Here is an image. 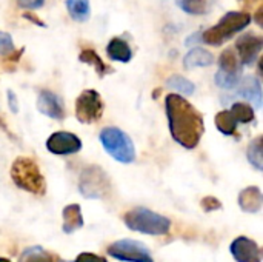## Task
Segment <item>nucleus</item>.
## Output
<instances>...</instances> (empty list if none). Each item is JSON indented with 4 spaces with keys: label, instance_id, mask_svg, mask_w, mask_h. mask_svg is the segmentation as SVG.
Segmentation results:
<instances>
[{
    "label": "nucleus",
    "instance_id": "1",
    "mask_svg": "<svg viewBox=\"0 0 263 262\" xmlns=\"http://www.w3.org/2000/svg\"><path fill=\"white\" fill-rule=\"evenodd\" d=\"M165 110L173 139L183 148L194 150L205 133V120L200 111L177 93L166 94Z\"/></svg>",
    "mask_w": 263,
    "mask_h": 262
},
{
    "label": "nucleus",
    "instance_id": "2",
    "mask_svg": "<svg viewBox=\"0 0 263 262\" xmlns=\"http://www.w3.org/2000/svg\"><path fill=\"white\" fill-rule=\"evenodd\" d=\"M250 23H251V15L248 12L230 11L217 22V25L200 32V39L202 42L211 46H219L223 42L230 40L237 32L243 31Z\"/></svg>",
    "mask_w": 263,
    "mask_h": 262
},
{
    "label": "nucleus",
    "instance_id": "3",
    "mask_svg": "<svg viewBox=\"0 0 263 262\" xmlns=\"http://www.w3.org/2000/svg\"><path fill=\"white\" fill-rule=\"evenodd\" d=\"M11 179L18 188L28 193L37 195V196H43L46 193V181L39 165L31 158L20 156L12 162Z\"/></svg>",
    "mask_w": 263,
    "mask_h": 262
},
{
    "label": "nucleus",
    "instance_id": "4",
    "mask_svg": "<svg viewBox=\"0 0 263 262\" xmlns=\"http://www.w3.org/2000/svg\"><path fill=\"white\" fill-rule=\"evenodd\" d=\"M123 222L133 232L153 235V236L166 235L171 229V221L168 218L153 210H148L145 207H136L128 213H125Z\"/></svg>",
    "mask_w": 263,
    "mask_h": 262
},
{
    "label": "nucleus",
    "instance_id": "5",
    "mask_svg": "<svg viewBox=\"0 0 263 262\" xmlns=\"http://www.w3.org/2000/svg\"><path fill=\"white\" fill-rule=\"evenodd\" d=\"M105 151L120 164H133L136 161V147L131 137L117 127H106L99 134Z\"/></svg>",
    "mask_w": 263,
    "mask_h": 262
},
{
    "label": "nucleus",
    "instance_id": "6",
    "mask_svg": "<svg viewBox=\"0 0 263 262\" xmlns=\"http://www.w3.org/2000/svg\"><path fill=\"white\" fill-rule=\"evenodd\" d=\"M109 188H111L109 179L100 167L89 165L82 171L79 181V190L85 198L100 199L108 195Z\"/></svg>",
    "mask_w": 263,
    "mask_h": 262
},
{
    "label": "nucleus",
    "instance_id": "7",
    "mask_svg": "<svg viewBox=\"0 0 263 262\" xmlns=\"http://www.w3.org/2000/svg\"><path fill=\"white\" fill-rule=\"evenodd\" d=\"M106 253L123 262H154L153 255L146 246L136 239H120L108 246Z\"/></svg>",
    "mask_w": 263,
    "mask_h": 262
},
{
    "label": "nucleus",
    "instance_id": "8",
    "mask_svg": "<svg viewBox=\"0 0 263 262\" xmlns=\"http://www.w3.org/2000/svg\"><path fill=\"white\" fill-rule=\"evenodd\" d=\"M103 100L96 90H85L76 99V117L80 124H94L103 114Z\"/></svg>",
    "mask_w": 263,
    "mask_h": 262
},
{
    "label": "nucleus",
    "instance_id": "9",
    "mask_svg": "<svg viewBox=\"0 0 263 262\" xmlns=\"http://www.w3.org/2000/svg\"><path fill=\"white\" fill-rule=\"evenodd\" d=\"M46 148L49 153L57 156H68L79 153L82 150V141L74 133L55 131L46 141Z\"/></svg>",
    "mask_w": 263,
    "mask_h": 262
},
{
    "label": "nucleus",
    "instance_id": "10",
    "mask_svg": "<svg viewBox=\"0 0 263 262\" xmlns=\"http://www.w3.org/2000/svg\"><path fill=\"white\" fill-rule=\"evenodd\" d=\"M263 48V39L253 32H247L240 36L236 42L237 57L242 65H251L256 62Z\"/></svg>",
    "mask_w": 263,
    "mask_h": 262
},
{
    "label": "nucleus",
    "instance_id": "11",
    "mask_svg": "<svg viewBox=\"0 0 263 262\" xmlns=\"http://www.w3.org/2000/svg\"><path fill=\"white\" fill-rule=\"evenodd\" d=\"M230 252L236 262H262L260 247L247 236L236 238L230 246Z\"/></svg>",
    "mask_w": 263,
    "mask_h": 262
},
{
    "label": "nucleus",
    "instance_id": "12",
    "mask_svg": "<svg viewBox=\"0 0 263 262\" xmlns=\"http://www.w3.org/2000/svg\"><path fill=\"white\" fill-rule=\"evenodd\" d=\"M37 110L55 120L65 119V107L62 99L49 90H42L37 96Z\"/></svg>",
    "mask_w": 263,
    "mask_h": 262
},
{
    "label": "nucleus",
    "instance_id": "13",
    "mask_svg": "<svg viewBox=\"0 0 263 262\" xmlns=\"http://www.w3.org/2000/svg\"><path fill=\"white\" fill-rule=\"evenodd\" d=\"M237 86H239V90H237L239 96H242L243 99L250 100L256 110L262 108V85H260V80L257 77L248 76L242 82H239Z\"/></svg>",
    "mask_w": 263,
    "mask_h": 262
},
{
    "label": "nucleus",
    "instance_id": "14",
    "mask_svg": "<svg viewBox=\"0 0 263 262\" xmlns=\"http://www.w3.org/2000/svg\"><path fill=\"white\" fill-rule=\"evenodd\" d=\"M263 196L259 187H247L239 195V205L247 213H257L262 208Z\"/></svg>",
    "mask_w": 263,
    "mask_h": 262
},
{
    "label": "nucleus",
    "instance_id": "15",
    "mask_svg": "<svg viewBox=\"0 0 263 262\" xmlns=\"http://www.w3.org/2000/svg\"><path fill=\"white\" fill-rule=\"evenodd\" d=\"M214 63V56L203 48H193L183 57V66L186 69L194 68H206Z\"/></svg>",
    "mask_w": 263,
    "mask_h": 262
},
{
    "label": "nucleus",
    "instance_id": "16",
    "mask_svg": "<svg viewBox=\"0 0 263 262\" xmlns=\"http://www.w3.org/2000/svg\"><path fill=\"white\" fill-rule=\"evenodd\" d=\"M106 54L111 60L122 63H128L133 59V49L129 43L120 37H114L109 40V43L106 45Z\"/></svg>",
    "mask_w": 263,
    "mask_h": 262
},
{
    "label": "nucleus",
    "instance_id": "17",
    "mask_svg": "<svg viewBox=\"0 0 263 262\" xmlns=\"http://www.w3.org/2000/svg\"><path fill=\"white\" fill-rule=\"evenodd\" d=\"M18 262H63V259L54 252H49L40 246H32L26 247L20 253Z\"/></svg>",
    "mask_w": 263,
    "mask_h": 262
},
{
    "label": "nucleus",
    "instance_id": "18",
    "mask_svg": "<svg viewBox=\"0 0 263 262\" xmlns=\"http://www.w3.org/2000/svg\"><path fill=\"white\" fill-rule=\"evenodd\" d=\"M63 232L65 233H74L76 230L83 227V216L82 208L79 204H71L63 208Z\"/></svg>",
    "mask_w": 263,
    "mask_h": 262
},
{
    "label": "nucleus",
    "instance_id": "19",
    "mask_svg": "<svg viewBox=\"0 0 263 262\" xmlns=\"http://www.w3.org/2000/svg\"><path fill=\"white\" fill-rule=\"evenodd\" d=\"M79 60H80L82 63H86V65H89V66H94V69H96V73H97L99 77H105V76L114 73V68H111L108 63H105V62L102 60V57H100L94 49H89V48L82 49V53H80V56H79Z\"/></svg>",
    "mask_w": 263,
    "mask_h": 262
},
{
    "label": "nucleus",
    "instance_id": "20",
    "mask_svg": "<svg viewBox=\"0 0 263 262\" xmlns=\"http://www.w3.org/2000/svg\"><path fill=\"white\" fill-rule=\"evenodd\" d=\"M66 9L76 22H86L91 14L89 0H66Z\"/></svg>",
    "mask_w": 263,
    "mask_h": 262
},
{
    "label": "nucleus",
    "instance_id": "21",
    "mask_svg": "<svg viewBox=\"0 0 263 262\" xmlns=\"http://www.w3.org/2000/svg\"><path fill=\"white\" fill-rule=\"evenodd\" d=\"M216 127L225 136H236L237 134V120L234 119L233 113L223 110L216 116Z\"/></svg>",
    "mask_w": 263,
    "mask_h": 262
},
{
    "label": "nucleus",
    "instance_id": "22",
    "mask_svg": "<svg viewBox=\"0 0 263 262\" xmlns=\"http://www.w3.org/2000/svg\"><path fill=\"white\" fill-rule=\"evenodd\" d=\"M219 69L223 73H233V74H240L242 73V66H240V60L236 54V51L233 49H227L220 54L219 57Z\"/></svg>",
    "mask_w": 263,
    "mask_h": 262
},
{
    "label": "nucleus",
    "instance_id": "23",
    "mask_svg": "<svg viewBox=\"0 0 263 262\" xmlns=\"http://www.w3.org/2000/svg\"><path fill=\"white\" fill-rule=\"evenodd\" d=\"M166 86L177 91V94H185V96H193L194 91H196V85L190 79H186L183 76H179V74H174V76L168 77Z\"/></svg>",
    "mask_w": 263,
    "mask_h": 262
},
{
    "label": "nucleus",
    "instance_id": "24",
    "mask_svg": "<svg viewBox=\"0 0 263 262\" xmlns=\"http://www.w3.org/2000/svg\"><path fill=\"white\" fill-rule=\"evenodd\" d=\"M247 158L248 162L257 170L262 171L263 170V141L262 137H256L254 141H251V144L248 145L247 150Z\"/></svg>",
    "mask_w": 263,
    "mask_h": 262
},
{
    "label": "nucleus",
    "instance_id": "25",
    "mask_svg": "<svg viewBox=\"0 0 263 262\" xmlns=\"http://www.w3.org/2000/svg\"><path fill=\"white\" fill-rule=\"evenodd\" d=\"M230 111L233 113L234 119L237 122H240V124H250L256 117L254 108L250 103H245V102H236V103H233V107H231Z\"/></svg>",
    "mask_w": 263,
    "mask_h": 262
},
{
    "label": "nucleus",
    "instance_id": "26",
    "mask_svg": "<svg viewBox=\"0 0 263 262\" xmlns=\"http://www.w3.org/2000/svg\"><path fill=\"white\" fill-rule=\"evenodd\" d=\"M179 6L182 11L191 15H202L208 11V2L206 0H180Z\"/></svg>",
    "mask_w": 263,
    "mask_h": 262
},
{
    "label": "nucleus",
    "instance_id": "27",
    "mask_svg": "<svg viewBox=\"0 0 263 262\" xmlns=\"http://www.w3.org/2000/svg\"><path fill=\"white\" fill-rule=\"evenodd\" d=\"M240 82V74H233V73H223V71H217L216 73V83L217 86H220L222 90H233L237 88Z\"/></svg>",
    "mask_w": 263,
    "mask_h": 262
},
{
    "label": "nucleus",
    "instance_id": "28",
    "mask_svg": "<svg viewBox=\"0 0 263 262\" xmlns=\"http://www.w3.org/2000/svg\"><path fill=\"white\" fill-rule=\"evenodd\" d=\"M15 49L11 34L0 31V56H8Z\"/></svg>",
    "mask_w": 263,
    "mask_h": 262
},
{
    "label": "nucleus",
    "instance_id": "29",
    "mask_svg": "<svg viewBox=\"0 0 263 262\" xmlns=\"http://www.w3.org/2000/svg\"><path fill=\"white\" fill-rule=\"evenodd\" d=\"M23 51H25V48H20V49H14L11 54L5 56V59L2 60L3 68H5V69H8V71H12V69L15 68V65H17V62L20 60V57H22Z\"/></svg>",
    "mask_w": 263,
    "mask_h": 262
},
{
    "label": "nucleus",
    "instance_id": "30",
    "mask_svg": "<svg viewBox=\"0 0 263 262\" xmlns=\"http://www.w3.org/2000/svg\"><path fill=\"white\" fill-rule=\"evenodd\" d=\"M222 207L220 201L217 198H213V196H206L202 199V208L205 212H214V210H219Z\"/></svg>",
    "mask_w": 263,
    "mask_h": 262
},
{
    "label": "nucleus",
    "instance_id": "31",
    "mask_svg": "<svg viewBox=\"0 0 263 262\" xmlns=\"http://www.w3.org/2000/svg\"><path fill=\"white\" fill-rule=\"evenodd\" d=\"M74 262H108V259L105 256H99L96 253H88V252H83L80 253Z\"/></svg>",
    "mask_w": 263,
    "mask_h": 262
},
{
    "label": "nucleus",
    "instance_id": "32",
    "mask_svg": "<svg viewBox=\"0 0 263 262\" xmlns=\"http://www.w3.org/2000/svg\"><path fill=\"white\" fill-rule=\"evenodd\" d=\"M45 0H17V5L25 9H39L42 8Z\"/></svg>",
    "mask_w": 263,
    "mask_h": 262
},
{
    "label": "nucleus",
    "instance_id": "33",
    "mask_svg": "<svg viewBox=\"0 0 263 262\" xmlns=\"http://www.w3.org/2000/svg\"><path fill=\"white\" fill-rule=\"evenodd\" d=\"M8 107L12 113H18V100H17V96L14 94V91L8 90Z\"/></svg>",
    "mask_w": 263,
    "mask_h": 262
},
{
    "label": "nucleus",
    "instance_id": "34",
    "mask_svg": "<svg viewBox=\"0 0 263 262\" xmlns=\"http://www.w3.org/2000/svg\"><path fill=\"white\" fill-rule=\"evenodd\" d=\"M23 17H25L26 20H29V22L35 23L37 26H46V25H45V22H42V20H40V19H39V17L35 15V14H31V12H25V14H23Z\"/></svg>",
    "mask_w": 263,
    "mask_h": 262
},
{
    "label": "nucleus",
    "instance_id": "35",
    "mask_svg": "<svg viewBox=\"0 0 263 262\" xmlns=\"http://www.w3.org/2000/svg\"><path fill=\"white\" fill-rule=\"evenodd\" d=\"M200 40H202L200 39V32H197V34H193L191 37H188V40L185 42V45H193V43H197Z\"/></svg>",
    "mask_w": 263,
    "mask_h": 262
},
{
    "label": "nucleus",
    "instance_id": "36",
    "mask_svg": "<svg viewBox=\"0 0 263 262\" xmlns=\"http://www.w3.org/2000/svg\"><path fill=\"white\" fill-rule=\"evenodd\" d=\"M262 15H263V6H260V8L257 9V12H256V22H257L259 25H262L263 23Z\"/></svg>",
    "mask_w": 263,
    "mask_h": 262
},
{
    "label": "nucleus",
    "instance_id": "37",
    "mask_svg": "<svg viewBox=\"0 0 263 262\" xmlns=\"http://www.w3.org/2000/svg\"><path fill=\"white\" fill-rule=\"evenodd\" d=\"M0 128H2V130H5V131H8V130H6V125L3 124V120H2V119H0Z\"/></svg>",
    "mask_w": 263,
    "mask_h": 262
},
{
    "label": "nucleus",
    "instance_id": "38",
    "mask_svg": "<svg viewBox=\"0 0 263 262\" xmlns=\"http://www.w3.org/2000/svg\"><path fill=\"white\" fill-rule=\"evenodd\" d=\"M0 262H11L9 259H6V258H0Z\"/></svg>",
    "mask_w": 263,
    "mask_h": 262
},
{
    "label": "nucleus",
    "instance_id": "39",
    "mask_svg": "<svg viewBox=\"0 0 263 262\" xmlns=\"http://www.w3.org/2000/svg\"><path fill=\"white\" fill-rule=\"evenodd\" d=\"M240 2H251L253 3V2H257V0H240Z\"/></svg>",
    "mask_w": 263,
    "mask_h": 262
}]
</instances>
